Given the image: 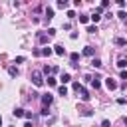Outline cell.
I'll list each match as a JSON object with an SVG mask.
<instances>
[{"label":"cell","mask_w":127,"mask_h":127,"mask_svg":"<svg viewBox=\"0 0 127 127\" xmlns=\"http://www.w3.org/2000/svg\"><path fill=\"white\" fill-rule=\"evenodd\" d=\"M32 81H34L36 87H42V85H44V77H42V73H40V71H32Z\"/></svg>","instance_id":"6da1fadb"},{"label":"cell","mask_w":127,"mask_h":127,"mask_svg":"<svg viewBox=\"0 0 127 127\" xmlns=\"http://www.w3.org/2000/svg\"><path fill=\"white\" fill-rule=\"evenodd\" d=\"M105 85H107V89H109V91L117 89V81H115V79H111V77H107V79H105Z\"/></svg>","instance_id":"7a4b0ae2"},{"label":"cell","mask_w":127,"mask_h":127,"mask_svg":"<svg viewBox=\"0 0 127 127\" xmlns=\"http://www.w3.org/2000/svg\"><path fill=\"white\" fill-rule=\"evenodd\" d=\"M89 18H91V20H93V22L97 24V22L101 20V8H95V12H93V14L89 16Z\"/></svg>","instance_id":"3957f363"},{"label":"cell","mask_w":127,"mask_h":127,"mask_svg":"<svg viewBox=\"0 0 127 127\" xmlns=\"http://www.w3.org/2000/svg\"><path fill=\"white\" fill-rule=\"evenodd\" d=\"M54 101V97L50 95V93H46V95H42V103H44V107H50V103Z\"/></svg>","instance_id":"277c9868"},{"label":"cell","mask_w":127,"mask_h":127,"mask_svg":"<svg viewBox=\"0 0 127 127\" xmlns=\"http://www.w3.org/2000/svg\"><path fill=\"white\" fill-rule=\"evenodd\" d=\"M38 42H40V44H46V42H50V36L44 34V32H40V34H38Z\"/></svg>","instance_id":"5b68a950"},{"label":"cell","mask_w":127,"mask_h":127,"mask_svg":"<svg viewBox=\"0 0 127 127\" xmlns=\"http://www.w3.org/2000/svg\"><path fill=\"white\" fill-rule=\"evenodd\" d=\"M54 54H58V56H65V48L58 44V46H54Z\"/></svg>","instance_id":"8992f818"},{"label":"cell","mask_w":127,"mask_h":127,"mask_svg":"<svg viewBox=\"0 0 127 127\" xmlns=\"http://www.w3.org/2000/svg\"><path fill=\"white\" fill-rule=\"evenodd\" d=\"M93 54H95V48L93 46H85L83 48V56H93Z\"/></svg>","instance_id":"52a82bcc"},{"label":"cell","mask_w":127,"mask_h":127,"mask_svg":"<svg viewBox=\"0 0 127 127\" xmlns=\"http://www.w3.org/2000/svg\"><path fill=\"white\" fill-rule=\"evenodd\" d=\"M81 56L77 54V52H73V54H69V60H71V65H77V60H79Z\"/></svg>","instance_id":"ba28073f"},{"label":"cell","mask_w":127,"mask_h":127,"mask_svg":"<svg viewBox=\"0 0 127 127\" xmlns=\"http://www.w3.org/2000/svg\"><path fill=\"white\" fill-rule=\"evenodd\" d=\"M77 93H79V95H81V101H89V97H91V95H89V93H87V91H85V89H83V87H81V89H79V91H77Z\"/></svg>","instance_id":"9c48e42d"},{"label":"cell","mask_w":127,"mask_h":127,"mask_svg":"<svg viewBox=\"0 0 127 127\" xmlns=\"http://www.w3.org/2000/svg\"><path fill=\"white\" fill-rule=\"evenodd\" d=\"M60 81H62V83H69V81H71V75H69V73H62Z\"/></svg>","instance_id":"30bf717a"},{"label":"cell","mask_w":127,"mask_h":127,"mask_svg":"<svg viewBox=\"0 0 127 127\" xmlns=\"http://www.w3.org/2000/svg\"><path fill=\"white\" fill-rule=\"evenodd\" d=\"M8 73H10L12 77H16V75H18V67H16V65H10V67H8Z\"/></svg>","instance_id":"8fae6325"},{"label":"cell","mask_w":127,"mask_h":127,"mask_svg":"<svg viewBox=\"0 0 127 127\" xmlns=\"http://www.w3.org/2000/svg\"><path fill=\"white\" fill-rule=\"evenodd\" d=\"M52 54H54V50H52V48H44V50H42V56H46V58H50Z\"/></svg>","instance_id":"7c38bea8"},{"label":"cell","mask_w":127,"mask_h":127,"mask_svg":"<svg viewBox=\"0 0 127 127\" xmlns=\"http://www.w3.org/2000/svg\"><path fill=\"white\" fill-rule=\"evenodd\" d=\"M91 65H93V67H101L103 64H101V60H99V58H93V60H91Z\"/></svg>","instance_id":"4fadbf2b"},{"label":"cell","mask_w":127,"mask_h":127,"mask_svg":"<svg viewBox=\"0 0 127 127\" xmlns=\"http://www.w3.org/2000/svg\"><path fill=\"white\" fill-rule=\"evenodd\" d=\"M58 93H60V95H67V87H65V85H60V87H58Z\"/></svg>","instance_id":"5bb4252c"},{"label":"cell","mask_w":127,"mask_h":127,"mask_svg":"<svg viewBox=\"0 0 127 127\" xmlns=\"http://www.w3.org/2000/svg\"><path fill=\"white\" fill-rule=\"evenodd\" d=\"M24 113H26V111H24L22 107H18V109H14V115H16V117H24Z\"/></svg>","instance_id":"9a60e30c"},{"label":"cell","mask_w":127,"mask_h":127,"mask_svg":"<svg viewBox=\"0 0 127 127\" xmlns=\"http://www.w3.org/2000/svg\"><path fill=\"white\" fill-rule=\"evenodd\" d=\"M58 8H67V0H58Z\"/></svg>","instance_id":"2e32d148"},{"label":"cell","mask_w":127,"mask_h":127,"mask_svg":"<svg viewBox=\"0 0 127 127\" xmlns=\"http://www.w3.org/2000/svg\"><path fill=\"white\" fill-rule=\"evenodd\" d=\"M46 18H48V20L54 18V10H52V8H46Z\"/></svg>","instance_id":"e0dca14e"},{"label":"cell","mask_w":127,"mask_h":127,"mask_svg":"<svg viewBox=\"0 0 127 127\" xmlns=\"http://www.w3.org/2000/svg\"><path fill=\"white\" fill-rule=\"evenodd\" d=\"M117 67H121V69H123V67H127V60H123V58H121V60L117 62Z\"/></svg>","instance_id":"ac0fdd59"},{"label":"cell","mask_w":127,"mask_h":127,"mask_svg":"<svg viewBox=\"0 0 127 127\" xmlns=\"http://www.w3.org/2000/svg\"><path fill=\"white\" fill-rule=\"evenodd\" d=\"M91 85H93L95 89H99V85H101V81H99L97 77H93V79H91Z\"/></svg>","instance_id":"d6986e66"},{"label":"cell","mask_w":127,"mask_h":127,"mask_svg":"<svg viewBox=\"0 0 127 127\" xmlns=\"http://www.w3.org/2000/svg\"><path fill=\"white\" fill-rule=\"evenodd\" d=\"M115 44H117V46H125L127 40H123V38H115Z\"/></svg>","instance_id":"ffe728a7"},{"label":"cell","mask_w":127,"mask_h":127,"mask_svg":"<svg viewBox=\"0 0 127 127\" xmlns=\"http://www.w3.org/2000/svg\"><path fill=\"white\" fill-rule=\"evenodd\" d=\"M79 22H81V24H87V22H89V16H79Z\"/></svg>","instance_id":"44dd1931"},{"label":"cell","mask_w":127,"mask_h":127,"mask_svg":"<svg viewBox=\"0 0 127 127\" xmlns=\"http://www.w3.org/2000/svg\"><path fill=\"white\" fill-rule=\"evenodd\" d=\"M56 83H58L56 77H48V85H56Z\"/></svg>","instance_id":"7402d4cb"},{"label":"cell","mask_w":127,"mask_h":127,"mask_svg":"<svg viewBox=\"0 0 127 127\" xmlns=\"http://www.w3.org/2000/svg\"><path fill=\"white\" fill-rule=\"evenodd\" d=\"M67 18L73 20V18H75V12H73V10H67Z\"/></svg>","instance_id":"603a6c76"},{"label":"cell","mask_w":127,"mask_h":127,"mask_svg":"<svg viewBox=\"0 0 127 127\" xmlns=\"http://www.w3.org/2000/svg\"><path fill=\"white\" fill-rule=\"evenodd\" d=\"M87 32H89V34H95L97 28H95V26H87Z\"/></svg>","instance_id":"cb8c5ba5"},{"label":"cell","mask_w":127,"mask_h":127,"mask_svg":"<svg viewBox=\"0 0 127 127\" xmlns=\"http://www.w3.org/2000/svg\"><path fill=\"white\" fill-rule=\"evenodd\" d=\"M48 36H50V38L56 36V28H48Z\"/></svg>","instance_id":"d4e9b609"},{"label":"cell","mask_w":127,"mask_h":127,"mask_svg":"<svg viewBox=\"0 0 127 127\" xmlns=\"http://www.w3.org/2000/svg\"><path fill=\"white\" fill-rule=\"evenodd\" d=\"M32 54L38 58V56H42V50H40V48H34V52H32Z\"/></svg>","instance_id":"484cf974"},{"label":"cell","mask_w":127,"mask_h":127,"mask_svg":"<svg viewBox=\"0 0 127 127\" xmlns=\"http://www.w3.org/2000/svg\"><path fill=\"white\" fill-rule=\"evenodd\" d=\"M24 117H26L28 121H30V119H34V115H32V111H26V113H24Z\"/></svg>","instance_id":"4316f807"},{"label":"cell","mask_w":127,"mask_h":127,"mask_svg":"<svg viewBox=\"0 0 127 127\" xmlns=\"http://www.w3.org/2000/svg\"><path fill=\"white\" fill-rule=\"evenodd\" d=\"M117 103H119V105H125V103H127V99H125V97H119V99H117Z\"/></svg>","instance_id":"83f0119b"},{"label":"cell","mask_w":127,"mask_h":127,"mask_svg":"<svg viewBox=\"0 0 127 127\" xmlns=\"http://www.w3.org/2000/svg\"><path fill=\"white\" fill-rule=\"evenodd\" d=\"M117 16H119V18H121V20H127V12H119V14H117Z\"/></svg>","instance_id":"f1b7e54d"},{"label":"cell","mask_w":127,"mask_h":127,"mask_svg":"<svg viewBox=\"0 0 127 127\" xmlns=\"http://www.w3.org/2000/svg\"><path fill=\"white\" fill-rule=\"evenodd\" d=\"M107 6H109V2H107V0H103V2H101V6H99V8H101V10H103V8H107Z\"/></svg>","instance_id":"f546056e"},{"label":"cell","mask_w":127,"mask_h":127,"mask_svg":"<svg viewBox=\"0 0 127 127\" xmlns=\"http://www.w3.org/2000/svg\"><path fill=\"white\" fill-rule=\"evenodd\" d=\"M117 6L119 8H125V0H117Z\"/></svg>","instance_id":"4dcf8cb0"},{"label":"cell","mask_w":127,"mask_h":127,"mask_svg":"<svg viewBox=\"0 0 127 127\" xmlns=\"http://www.w3.org/2000/svg\"><path fill=\"white\" fill-rule=\"evenodd\" d=\"M22 62H24V56H18V58H16V62H14V64H22Z\"/></svg>","instance_id":"1f68e13d"},{"label":"cell","mask_w":127,"mask_h":127,"mask_svg":"<svg viewBox=\"0 0 127 127\" xmlns=\"http://www.w3.org/2000/svg\"><path fill=\"white\" fill-rule=\"evenodd\" d=\"M40 113H42V115H48V113H50V109H48V107H42V111H40Z\"/></svg>","instance_id":"d6a6232c"},{"label":"cell","mask_w":127,"mask_h":127,"mask_svg":"<svg viewBox=\"0 0 127 127\" xmlns=\"http://www.w3.org/2000/svg\"><path fill=\"white\" fill-rule=\"evenodd\" d=\"M119 75H121V79H127V71H125V69H121V73H119Z\"/></svg>","instance_id":"836d02e7"},{"label":"cell","mask_w":127,"mask_h":127,"mask_svg":"<svg viewBox=\"0 0 127 127\" xmlns=\"http://www.w3.org/2000/svg\"><path fill=\"white\" fill-rule=\"evenodd\" d=\"M101 127H109V119H103L101 121Z\"/></svg>","instance_id":"e575fe53"},{"label":"cell","mask_w":127,"mask_h":127,"mask_svg":"<svg viewBox=\"0 0 127 127\" xmlns=\"http://www.w3.org/2000/svg\"><path fill=\"white\" fill-rule=\"evenodd\" d=\"M24 127H32V121H26V123H24Z\"/></svg>","instance_id":"d590c367"},{"label":"cell","mask_w":127,"mask_h":127,"mask_svg":"<svg viewBox=\"0 0 127 127\" xmlns=\"http://www.w3.org/2000/svg\"><path fill=\"white\" fill-rule=\"evenodd\" d=\"M123 123H125V125H127V117H125V119H123Z\"/></svg>","instance_id":"8d00e7d4"},{"label":"cell","mask_w":127,"mask_h":127,"mask_svg":"<svg viewBox=\"0 0 127 127\" xmlns=\"http://www.w3.org/2000/svg\"><path fill=\"white\" fill-rule=\"evenodd\" d=\"M0 125H2V115H0Z\"/></svg>","instance_id":"74e56055"}]
</instances>
